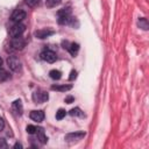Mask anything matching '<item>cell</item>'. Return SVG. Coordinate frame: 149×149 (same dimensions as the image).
<instances>
[{
	"label": "cell",
	"instance_id": "1",
	"mask_svg": "<svg viewBox=\"0 0 149 149\" xmlns=\"http://www.w3.org/2000/svg\"><path fill=\"white\" fill-rule=\"evenodd\" d=\"M24 29H26V26H24L23 23H21V22L14 23V24L10 27V29H9V35H10L12 37H19V36H21V35L23 34Z\"/></svg>",
	"mask_w": 149,
	"mask_h": 149
},
{
	"label": "cell",
	"instance_id": "2",
	"mask_svg": "<svg viewBox=\"0 0 149 149\" xmlns=\"http://www.w3.org/2000/svg\"><path fill=\"white\" fill-rule=\"evenodd\" d=\"M7 65L14 72H19L21 70V62L15 56H8V58H7Z\"/></svg>",
	"mask_w": 149,
	"mask_h": 149
},
{
	"label": "cell",
	"instance_id": "3",
	"mask_svg": "<svg viewBox=\"0 0 149 149\" xmlns=\"http://www.w3.org/2000/svg\"><path fill=\"white\" fill-rule=\"evenodd\" d=\"M10 47H12V50H19V51L20 50H23L24 47H26V41L21 36L13 37L12 41H10Z\"/></svg>",
	"mask_w": 149,
	"mask_h": 149
},
{
	"label": "cell",
	"instance_id": "4",
	"mask_svg": "<svg viewBox=\"0 0 149 149\" xmlns=\"http://www.w3.org/2000/svg\"><path fill=\"white\" fill-rule=\"evenodd\" d=\"M86 133L85 132H81V130H77V132H72V133H69L65 135V141L68 142H73V141H79L81 140L83 137H85Z\"/></svg>",
	"mask_w": 149,
	"mask_h": 149
},
{
	"label": "cell",
	"instance_id": "5",
	"mask_svg": "<svg viewBox=\"0 0 149 149\" xmlns=\"http://www.w3.org/2000/svg\"><path fill=\"white\" fill-rule=\"evenodd\" d=\"M55 34V30L52 28H43V29H40V30H36L35 31V37L36 38H40V40H43V38H47L51 35Z\"/></svg>",
	"mask_w": 149,
	"mask_h": 149
},
{
	"label": "cell",
	"instance_id": "6",
	"mask_svg": "<svg viewBox=\"0 0 149 149\" xmlns=\"http://www.w3.org/2000/svg\"><path fill=\"white\" fill-rule=\"evenodd\" d=\"M41 58L43 59V61H45V62H48V63H54V62H56V59H57V56H56V54L52 51V50H44V51H42L41 52Z\"/></svg>",
	"mask_w": 149,
	"mask_h": 149
},
{
	"label": "cell",
	"instance_id": "7",
	"mask_svg": "<svg viewBox=\"0 0 149 149\" xmlns=\"http://www.w3.org/2000/svg\"><path fill=\"white\" fill-rule=\"evenodd\" d=\"M23 19H26V12H24L23 9H21V8L15 9V10L13 12L12 16H10V20H12L14 23H19V22H21Z\"/></svg>",
	"mask_w": 149,
	"mask_h": 149
},
{
	"label": "cell",
	"instance_id": "8",
	"mask_svg": "<svg viewBox=\"0 0 149 149\" xmlns=\"http://www.w3.org/2000/svg\"><path fill=\"white\" fill-rule=\"evenodd\" d=\"M33 99H34L35 102H38V104L40 102H44V101H47L49 99V94L45 91H38V92H35L33 94Z\"/></svg>",
	"mask_w": 149,
	"mask_h": 149
},
{
	"label": "cell",
	"instance_id": "9",
	"mask_svg": "<svg viewBox=\"0 0 149 149\" xmlns=\"http://www.w3.org/2000/svg\"><path fill=\"white\" fill-rule=\"evenodd\" d=\"M12 111L14 112L15 115H22L23 113V105L20 99H16L12 102Z\"/></svg>",
	"mask_w": 149,
	"mask_h": 149
},
{
	"label": "cell",
	"instance_id": "10",
	"mask_svg": "<svg viewBox=\"0 0 149 149\" xmlns=\"http://www.w3.org/2000/svg\"><path fill=\"white\" fill-rule=\"evenodd\" d=\"M29 116H30L31 120H34V121H36V122H41V121H43V119H44V112H43L42 109L31 111L30 114H29Z\"/></svg>",
	"mask_w": 149,
	"mask_h": 149
},
{
	"label": "cell",
	"instance_id": "11",
	"mask_svg": "<svg viewBox=\"0 0 149 149\" xmlns=\"http://www.w3.org/2000/svg\"><path fill=\"white\" fill-rule=\"evenodd\" d=\"M71 88H72L71 84H62V85H52L51 86L52 91H58V92H66V91H70Z\"/></svg>",
	"mask_w": 149,
	"mask_h": 149
},
{
	"label": "cell",
	"instance_id": "12",
	"mask_svg": "<svg viewBox=\"0 0 149 149\" xmlns=\"http://www.w3.org/2000/svg\"><path fill=\"white\" fill-rule=\"evenodd\" d=\"M36 134H37V140H38L42 144H44V143L48 142V137H47V135H45L43 128H37V129H36Z\"/></svg>",
	"mask_w": 149,
	"mask_h": 149
},
{
	"label": "cell",
	"instance_id": "13",
	"mask_svg": "<svg viewBox=\"0 0 149 149\" xmlns=\"http://www.w3.org/2000/svg\"><path fill=\"white\" fill-rule=\"evenodd\" d=\"M68 50H69V52L74 57V56L78 54V51H79V44L73 42V43L70 44V47H68Z\"/></svg>",
	"mask_w": 149,
	"mask_h": 149
},
{
	"label": "cell",
	"instance_id": "14",
	"mask_svg": "<svg viewBox=\"0 0 149 149\" xmlns=\"http://www.w3.org/2000/svg\"><path fill=\"white\" fill-rule=\"evenodd\" d=\"M137 26H139L141 29H143V30H148V28H149L148 20H147L146 17H140V19L137 20Z\"/></svg>",
	"mask_w": 149,
	"mask_h": 149
},
{
	"label": "cell",
	"instance_id": "15",
	"mask_svg": "<svg viewBox=\"0 0 149 149\" xmlns=\"http://www.w3.org/2000/svg\"><path fill=\"white\" fill-rule=\"evenodd\" d=\"M49 76H50L51 79H54V80H58V79H61V77H62V72H61L59 70L54 69V70H51V71L49 72Z\"/></svg>",
	"mask_w": 149,
	"mask_h": 149
},
{
	"label": "cell",
	"instance_id": "16",
	"mask_svg": "<svg viewBox=\"0 0 149 149\" xmlns=\"http://www.w3.org/2000/svg\"><path fill=\"white\" fill-rule=\"evenodd\" d=\"M71 14V8L70 7H64L62 9H59L57 12V15L58 16H65V15H70Z\"/></svg>",
	"mask_w": 149,
	"mask_h": 149
},
{
	"label": "cell",
	"instance_id": "17",
	"mask_svg": "<svg viewBox=\"0 0 149 149\" xmlns=\"http://www.w3.org/2000/svg\"><path fill=\"white\" fill-rule=\"evenodd\" d=\"M62 2V0H47L45 1V6L49 8H54L56 6H58Z\"/></svg>",
	"mask_w": 149,
	"mask_h": 149
},
{
	"label": "cell",
	"instance_id": "18",
	"mask_svg": "<svg viewBox=\"0 0 149 149\" xmlns=\"http://www.w3.org/2000/svg\"><path fill=\"white\" fill-rule=\"evenodd\" d=\"M71 20H72V19L70 17V15L59 16V19H58V23H59V24H69Z\"/></svg>",
	"mask_w": 149,
	"mask_h": 149
},
{
	"label": "cell",
	"instance_id": "19",
	"mask_svg": "<svg viewBox=\"0 0 149 149\" xmlns=\"http://www.w3.org/2000/svg\"><path fill=\"white\" fill-rule=\"evenodd\" d=\"M69 113H70L71 116H83V115H84L79 107H74V108H72Z\"/></svg>",
	"mask_w": 149,
	"mask_h": 149
},
{
	"label": "cell",
	"instance_id": "20",
	"mask_svg": "<svg viewBox=\"0 0 149 149\" xmlns=\"http://www.w3.org/2000/svg\"><path fill=\"white\" fill-rule=\"evenodd\" d=\"M65 115H66V111L63 109V108H59V109L56 112V119H57V120H62V119H64Z\"/></svg>",
	"mask_w": 149,
	"mask_h": 149
},
{
	"label": "cell",
	"instance_id": "21",
	"mask_svg": "<svg viewBox=\"0 0 149 149\" xmlns=\"http://www.w3.org/2000/svg\"><path fill=\"white\" fill-rule=\"evenodd\" d=\"M8 77H9V74L7 73V71L0 69V81H3L6 79H8Z\"/></svg>",
	"mask_w": 149,
	"mask_h": 149
},
{
	"label": "cell",
	"instance_id": "22",
	"mask_svg": "<svg viewBox=\"0 0 149 149\" xmlns=\"http://www.w3.org/2000/svg\"><path fill=\"white\" fill-rule=\"evenodd\" d=\"M24 2H26V5L29 6V7H35V6L38 5L40 0H24Z\"/></svg>",
	"mask_w": 149,
	"mask_h": 149
},
{
	"label": "cell",
	"instance_id": "23",
	"mask_svg": "<svg viewBox=\"0 0 149 149\" xmlns=\"http://www.w3.org/2000/svg\"><path fill=\"white\" fill-rule=\"evenodd\" d=\"M36 127L35 126H33V125H28L27 126V128H26V130H27V133L28 134H35L36 133Z\"/></svg>",
	"mask_w": 149,
	"mask_h": 149
},
{
	"label": "cell",
	"instance_id": "24",
	"mask_svg": "<svg viewBox=\"0 0 149 149\" xmlns=\"http://www.w3.org/2000/svg\"><path fill=\"white\" fill-rule=\"evenodd\" d=\"M77 78V71L76 70H72L70 72V76H69V80H74Z\"/></svg>",
	"mask_w": 149,
	"mask_h": 149
},
{
	"label": "cell",
	"instance_id": "25",
	"mask_svg": "<svg viewBox=\"0 0 149 149\" xmlns=\"http://www.w3.org/2000/svg\"><path fill=\"white\" fill-rule=\"evenodd\" d=\"M74 101V97H72V95H68L66 98H65V102L66 104H71V102H73Z\"/></svg>",
	"mask_w": 149,
	"mask_h": 149
},
{
	"label": "cell",
	"instance_id": "26",
	"mask_svg": "<svg viewBox=\"0 0 149 149\" xmlns=\"http://www.w3.org/2000/svg\"><path fill=\"white\" fill-rule=\"evenodd\" d=\"M8 146H7V143H6V141L3 140V139H0V149H5V148H7Z\"/></svg>",
	"mask_w": 149,
	"mask_h": 149
},
{
	"label": "cell",
	"instance_id": "27",
	"mask_svg": "<svg viewBox=\"0 0 149 149\" xmlns=\"http://www.w3.org/2000/svg\"><path fill=\"white\" fill-rule=\"evenodd\" d=\"M3 128H5V121H3L2 118H0V132H1Z\"/></svg>",
	"mask_w": 149,
	"mask_h": 149
},
{
	"label": "cell",
	"instance_id": "28",
	"mask_svg": "<svg viewBox=\"0 0 149 149\" xmlns=\"http://www.w3.org/2000/svg\"><path fill=\"white\" fill-rule=\"evenodd\" d=\"M14 148H22V144L19 143V142H16V143L14 144Z\"/></svg>",
	"mask_w": 149,
	"mask_h": 149
},
{
	"label": "cell",
	"instance_id": "29",
	"mask_svg": "<svg viewBox=\"0 0 149 149\" xmlns=\"http://www.w3.org/2000/svg\"><path fill=\"white\" fill-rule=\"evenodd\" d=\"M1 68H2V58L0 57V69H1Z\"/></svg>",
	"mask_w": 149,
	"mask_h": 149
}]
</instances>
